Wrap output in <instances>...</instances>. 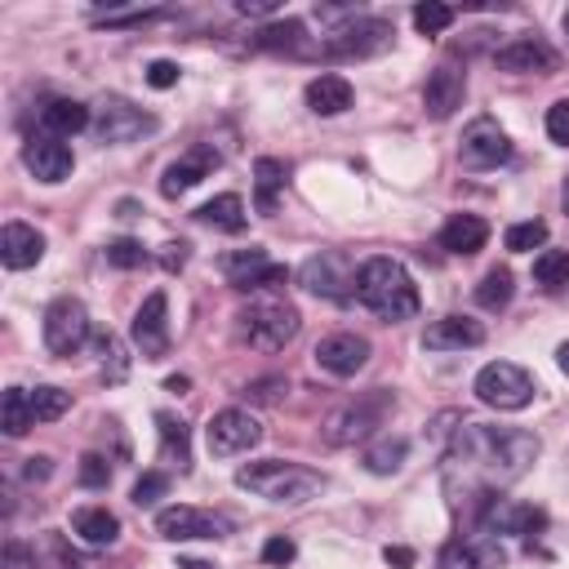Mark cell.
Returning a JSON list of instances; mask_svg holds the SVG:
<instances>
[{"label": "cell", "mask_w": 569, "mask_h": 569, "mask_svg": "<svg viewBox=\"0 0 569 569\" xmlns=\"http://www.w3.org/2000/svg\"><path fill=\"white\" fill-rule=\"evenodd\" d=\"M538 436L520 432V427H489V423H463L449 454H445V489L454 498V507L476 503V511L485 516V507L498 498L503 485L520 480L534 458H538Z\"/></svg>", "instance_id": "obj_1"}, {"label": "cell", "mask_w": 569, "mask_h": 569, "mask_svg": "<svg viewBox=\"0 0 569 569\" xmlns=\"http://www.w3.org/2000/svg\"><path fill=\"white\" fill-rule=\"evenodd\" d=\"M356 299L387 325H401V321H414L418 317V284L414 276L405 271V262L396 258H365L356 267Z\"/></svg>", "instance_id": "obj_2"}, {"label": "cell", "mask_w": 569, "mask_h": 569, "mask_svg": "<svg viewBox=\"0 0 569 569\" xmlns=\"http://www.w3.org/2000/svg\"><path fill=\"white\" fill-rule=\"evenodd\" d=\"M236 485L249 489V494H258V498H267V503H290L294 507V503L317 498L325 489V476L312 472V467H303V463L258 458V463H249V467L236 472Z\"/></svg>", "instance_id": "obj_3"}, {"label": "cell", "mask_w": 569, "mask_h": 569, "mask_svg": "<svg viewBox=\"0 0 569 569\" xmlns=\"http://www.w3.org/2000/svg\"><path fill=\"white\" fill-rule=\"evenodd\" d=\"M240 334L258 348V352H280V348H290L303 330V317L294 303H284V299H254L240 317Z\"/></svg>", "instance_id": "obj_4"}, {"label": "cell", "mask_w": 569, "mask_h": 569, "mask_svg": "<svg viewBox=\"0 0 569 569\" xmlns=\"http://www.w3.org/2000/svg\"><path fill=\"white\" fill-rule=\"evenodd\" d=\"M392 405H396V396L383 392V387H374V392H365V396L339 405V410L325 418V445L348 449V445H356V441H370V436L383 427V418L392 414Z\"/></svg>", "instance_id": "obj_5"}, {"label": "cell", "mask_w": 569, "mask_h": 569, "mask_svg": "<svg viewBox=\"0 0 569 569\" xmlns=\"http://www.w3.org/2000/svg\"><path fill=\"white\" fill-rule=\"evenodd\" d=\"M476 401L498 410V414H516L534 401V379L511 361H489L476 374Z\"/></svg>", "instance_id": "obj_6"}, {"label": "cell", "mask_w": 569, "mask_h": 569, "mask_svg": "<svg viewBox=\"0 0 569 569\" xmlns=\"http://www.w3.org/2000/svg\"><path fill=\"white\" fill-rule=\"evenodd\" d=\"M90 130L99 134V143L125 147V143H138V138H147V134H156V116L143 112V107H134V103L121 99V94H107V99L99 103Z\"/></svg>", "instance_id": "obj_7"}, {"label": "cell", "mask_w": 569, "mask_h": 569, "mask_svg": "<svg viewBox=\"0 0 569 569\" xmlns=\"http://www.w3.org/2000/svg\"><path fill=\"white\" fill-rule=\"evenodd\" d=\"M41 334H45V348L54 356H76L94 334H90V312L81 299L63 294L45 308V321H41Z\"/></svg>", "instance_id": "obj_8"}, {"label": "cell", "mask_w": 569, "mask_h": 569, "mask_svg": "<svg viewBox=\"0 0 569 569\" xmlns=\"http://www.w3.org/2000/svg\"><path fill=\"white\" fill-rule=\"evenodd\" d=\"M392 23L387 19H352L348 28H339V32H330L325 37V45H321V54L325 59H334V63H352V59H374V54H383L387 45H392Z\"/></svg>", "instance_id": "obj_9"}, {"label": "cell", "mask_w": 569, "mask_h": 569, "mask_svg": "<svg viewBox=\"0 0 569 569\" xmlns=\"http://www.w3.org/2000/svg\"><path fill=\"white\" fill-rule=\"evenodd\" d=\"M223 276H227L231 290H240V294L280 290V284L290 280V271H284L280 262H271V258H267V249H258V245L227 254V258H223Z\"/></svg>", "instance_id": "obj_10"}, {"label": "cell", "mask_w": 569, "mask_h": 569, "mask_svg": "<svg viewBox=\"0 0 569 569\" xmlns=\"http://www.w3.org/2000/svg\"><path fill=\"white\" fill-rule=\"evenodd\" d=\"M262 441V427L249 410H218L205 427V445L214 458H236V454H249L254 445Z\"/></svg>", "instance_id": "obj_11"}, {"label": "cell", "mask_w": 569, "mask_h": 569, "mask_svg": "<svg viewBox=\"0 0 569 569\" xmlns=\"http://www.w3.org/2000/svg\"><path fill=\"white\" fill-rule=\"evenodd\" d=\"M156 534L169 538V542H187V538H223V534H231V520L218 516V511L178 503V507H161V511H156Z\"/></svg>", "instance_id": "obj_12"}, {"label": "cell", "mask_w": 569, "mask_h": 569, "mask_svg": "<svg viewBox=\"0 0 569 569\" xmlns=\"http://www.w3.org/2000/svg\"><path fill=\"white\" fill-rule=\"evenodd\" d=\"M130 334H134V348H138L147 361L169 356V299H165V290H152V294L143 299V308L134 312Z\"/></svg>", "instance_id": "obj_13"}, {"label": "cell", "mask_w": 569, "mask_h": 569, "mask_svg": "<svg viewBox=\"0 0 569 569\" xmlns=\"http://www.w3.org/2000/svg\"><path fill=\"white\" fill-rule=\"evenodd\" d=\"M299 284L317 299H348V284L356 290V271L348 267L343 254H312L303 267H299Z\"/></svg>", "instance_id": "obj_14"}, {"label": "cell", "mask_w": 569, "mask_h": 569, "mask_svg": "<svg viewBox=\"0 0 569 569\" xmlns=\"http://www.w3.org/2000/svg\"><path fill=\"white\" fill-rule=\"evenodd\" d=\"M507 156H511V143H507V134L498 130V121L480 116V121H472V125L463 130V143H458L463 169H494V165H503Z\"/></svg>", "instance_id": "obj_15"}, {"label": "cell", "mask_w": 569, "mask_h": 569, "mask_svg": "<svg viewBox=\"0 0 569 569\" xmlns=\"http://www.w3.org/2000/svg\"><path fill=\"white\" fill-rule=\"evenodd\" d=\"M23 165L32 169V178H41V183L59 187V183H68V178H72V169H76V156H72V147H68L63 138H50V134H32V138L23 143Z\"/></svg>", "instance_id": "obj_16"}, {"label": "cell", "mask_w": 569, "mask_h": 569, "mask_svg": "<svg viewBox=\"0 0 569 569\" xmlns=\"http://www.w3.org/2000/svg\"><path fill=\"white\" fill-rule=\"evenodd\" d=\"M317 365L334 379H352L370 365V339L361 334H330L317 343Z\"/></svg>", "instance_id": "obj_17"}, {"label": "cell", "mask_w": 569, "mask_h": 569, "mask_svg": "<svg viewBox=\"0 0 569 569\" xmlns=\"http://www.w3.org/2000/svg\"><path fill=\"white\" fill-rule=\"evenodd\" d=\"M494 68H498V72H511V76H551V72L560 68V59H556L551 45L525 37V41L503 45V50L494 54Z\"/></svg>", "instance_id": "obj_18"}, {"label": "cell", "mask_w": 569, "mask_h": 569, "mask_svg": "<svg viewBox=\"0 0 569 569\" xmlns=\"http://www.w3.org/2000/svg\"><path fill=\"white\" fill-rule=\"evenodd\" d=\"M214 169H218V152H214L209 143H196L183 161H174V165L161 174V196L178 200V196H187L196 183H205Z\"/></svg>", "instance_id": "obj_19"}, {"label": "cell", "mask_w": 569, "mask_h": 569, "mask_svg": "<svg viewBox=\"0 0 569 569\" xmlns=\"http://www.w3.org/2000/svg\"><path fill=\"white\" fill-rule=\"evenodd\" d=\"M463 99H467V76L454 63H441L423 85V107L432 121H449L463 107Z\"/></svg>", "instance_id": "obj_20"}, {"label": "cell", "mask_w": 569, "mask_h": 569, "mask_svg": "<svg viewBox=\"0 0 569 569\" xmlns=\"http://www.w3.org/2000/svg\"><path fill=\"white\" fill-rule=\"evenodd\" d=\"M480 343H485V325L472 317H441L423 334L427 352H463V348H480Z\"/></svg>", "instance_id": "obj_21"}, {"label": "cell", "mask_w": 569, "mask_h": 569, "mask_svg": "<svg viewBox=\"0 0 569 569\" xmlns=\"http://www.w3.org/2000/svg\"><path fill=\"white\" fill-rule=\"evenodd\" d=\"M41 258H45V236L28 223H6V231H0V262L10 271H28Z\"/></svg>", "instance_id": "obj_22"}, {"label": "cell", "mask_w": 569, "mask_h": 569, "mask_svg": "<svg viewBox=\"0 0 569 569\" xmlns=\"http://www.w3.org/2000/svg\"><path fill=\"white\" fill-rule=\"evenodd\" d=\"M480 525L489 534H534L547 525V516L538 507H525V503H507V498H494L480 516Z\"/></svg>", "instance_id": "obj_23"}, {"label": "cell", "mask_w": 569, "mask_h": 569, "mask_svg": "<svg viewBox=\"0 0 569 569\" xmlns=\"http://www.w3.org/2000/svg\"><path fill=\"white\" fill-rule=\"evenodd\" d=\"M90 125H94V112L76 99H50L41 107V134H50V138H72Z\"/></svg>", "instance_id": "obj_24"}, {"label": "cell", "mask_w": 569, "mask_h": 569, "mask_svg": "<svg viewBox=\"0 0 569 569\" xmlns=\"http://www.w3.org/2000/svg\"><path fill=\"white\" fill-rule=\"evenodd\" d=\"M485 240H489V223L480 218V214H454L445 227H441V249H449V254H480L485 249Z\"/></svg>", "instance_id": "obj_25"}, {"label": "cell", "mask_w": 569, "mask_h": 569, "mask_svg": "<svg viewBox=\"0 0 569 569\" xmlns=\"http://www.w3.org/2000/svg\"><path fill=\"white\" fill-rule=\"evenodd\" d=\"M352 81L348 76H339V72H325V76H317L312 85H308V107L317 112V116H343L348 107H352Z\"/></svg>", "instance_id": "obj_26"}, {"label": "cell", "mask_w": 569, "mask_h": 569, "mask_svg": "<svg viewBox=\"0 0 569 569\" xmlns=\"http://www.w3.org/2000/svg\"><path fill=\"white\" fill-rule=\"evenodd\" d=\"M72 529H76V538L90 542V547H112V542L121 538V520H116L107 507H76V511H72Z\"/></svg>", "instance_id": "obj_27"}, {"label": "cell", "mask_w": 569, "mask_h": 569, "mask_svg": "<svg viewBox=\"0 0 569 569\" xmlns=\"http://www.w3.org/2000/svg\"><path fill=\"white\" fill-rule=\"evenodd\" d=\"M503 565V551L498 547H476L467 538H454L441 547V560L436 569H498Z\"/></svg>", "instance_id": "obj_28"}, {"label": "cell", "mask_w": 569, "mask_h": 569, "mask_svg": "<svg viewBox=\"0 0 569 569\" xmlns=\"http://www.w3.org/2000/svg\"><path fill=\"white\" fill-rule=\"evenodd\" d=\"M254 50H284V54H308V28L299 19H284V23H267L254 37Z\"/></svg>", "instance_id": "obj_29"}, {"label": "cell", "mask_w": 569, "mask_h": 569, "mask_svg": "<svg viewBox=\"0 0 569 569\" xmlns=\"http://www.w3.org/2000/svg\"><path fill=\"white\" fill-rule=\"evenodd\" d=\"M156 432H161V454L169 463H178V472L192 467V432L178 414H156Z\"/></svg>", "instance_id": "obj_30"}, {"label": "cell", "mask_w": 569, "mask_h": 569, "mask_svg": "<svg viewBox=\"0 0 569 569\" xmlns=\"http://www.w3.org/2000/svg\"><path fill=\"white\" fill-rule=\"evenodd\" d=\"M284 178H290V169H284V161H276V156H262V161H254V192H258V214H276V196L284 192Z\"/></svg>", "instance_id": "obj_31"}, {"label": "cell", "mask_w": 569, "mask_h": 569, "mask_svg": "<svg viewBox=\"0 0 569 569\" xmlns=\"http://www.w3.org/2000/svg\"><path fill=\"white\" fill-rule=\"evenodd\" d=\"M196 218L200 223H209V227H218V231H245V200L236 196V192H223V196H214L209 205H200L196 209Z\"/></svg>", "instance_id": "obj_32"}, {"label": "cell", "mask_w": 569, "mask_h": 569, "mask_svg": "<svg viewBox=\"0 0 569 569\" xmlns=\"http://www.w3.org/2000/svg\"><path fill=\"white\" fill-rule=\"evenodd\" d=\"M405 458H410V441H405V436H379V441L365 449V472L392 476V472L405 467Z\"/></svg>", "instance_id": "obj_33"}, {"label": "cell", "mask_w": 569, "mask_h": 569, "mask_svg": "<svg viewBox=\"0 0 569 569\" xmlns=\"http://www.w3.org/2000/svg\"><path fill=\"white\" fill-rule=\"evenodd\" d=\"M0 427H6V436H23L28 427H37V414H32V392L10 387L6 396H0Z\"/></svg>", "instance_id": "obj_34"}, {"label": "cell", "mask_w": 569, "mask_h": 569, "mask_svg": "<svg viewBox=\"0 0 569 569\" xmlns=\"http://www.w3.org/2000/svg\"><path fill=\"white\" fill-rule=\"evenodd\" d=\"M511 294H516V280H511L507 267H489V271L480 276V284H476V303H480L485 312H503V308L511 303Z\"/></svg>", "instance_id": "obj_35"}, {"label": "cell", "mask_w": 569, "mask_h": 569, "mask_svg": "<svg viewBox=\"0 0 569 569\" xmlns=\"http://www.w3.org/2000/svg\"><path fill=\"white\" fill-rule=\"evenodd\" d=\"M94 348H99V356H103V374H107V383H125L130 379V356H125V343L107 330V334H99L94 339Z\"/></svg>", "instance_id": "obj_36"}, {"label": "cell", "mask_w": 569, "mask_h": 569, "mask_svg": "<svg viewBox=\"0 0 569 569\" xmlns=\"http://www.w3.org/2000/svg\"><path fill=\"white\" fill-rule=\"evenodd\" d=\"M534 280L556 290V284H569V249H542L534 258Z\"/></svg>", "instance_id": "obj_37"}, {"label": "cell", "mask_w": 569, "mask_h": 569, "mask_svg": "<svg viewBox=\"0 0 569 569\" xmlns=\"http://www.w3.org/2000/svg\"><path fill=\"white\" fill-rule=\"evenodd\" d=\"M72 410V392H63V387H37L32 392V414H37V423H54V418H63Z\"/></svg>", "instance_id": "obj_38"}, {"label": "cell", "mask_w": 569, "mask_h": 569, "mask_svg": "<svg viewBox=\"0 0 569 569\" xmlns=\"http://www.w3.org/2000/svg\"><path fill=\"white\" fill-rule=\"evenodd\" d=\"M503 240H507V249H511V254H529V249L547 245V223H542V218H529V223H511Z\"/></svg>", "instance_id": "obj_39"}, {"label": "cell", "mask_w": 569, "mask_h": 569, "mask_svg": "<svg viewBox=\"0 0 569 569\" xmlns=\"http://www.w3.org/2000/svg\"><path fill=\"white\" fill-rule=\"evenodd\" d=\"M449 23H454V10L449 6H436V0H427V6L414 10V28L423 37H441V32H449Z\"/></svg>", "instance_id": "obj_40"}, {"label": "cell", "mask_w": 569, "mask_h": 569, "mask_svg": "<svg viewBox=\"0 0 569 569\" xmlns=\"http://www.w3.org/2000/svg\"><path fill=\"white\" fill-rule=\"evenodd\" d=\"M107 262H112V267H121V271H134V267H143V262H147V249H143L138 240L121 236V240H112V245H107Z\"/></svg>", "instance_id": "obj_41"}, {"label": "cell", "mask_w": 569, "mask_h": 569, "mask_svg": "<svg viewBox=\"0 0 569 569\" xmlns=\"http://www.w3.org/2000/svg\"><path fill=\"white\" fill-rule=\"evenodd\" d=\"M165 494H169V476H165V472H143L130 498H134L138 507H152V503H156V498H165Z\"/></svg>", "instance_id": "obj_42"}, {"label": "cell", "mask_w": 569, "mask_h": 569, "mask_svg": "<svg viewBox=\"0 0 569 569\" xmlns=\"http://www.w3.org/2000/svg\"><path fill=\"white\" fill-rule=\"evenodd\" d=\"M50 551H54V565L59 569H99V560L94 556H81L76 547H68L59 534H50Z\"/></svg>", "instance_id": "obj_43"}, {"label": "cell", "mask_w": 569, "mask_h": 569, "mask_svg": "<svg viewBox=\"0 0 569 569\" xmlns=\"http://www.w3.org/2000/svg\"><path fill=\"white\" fill-rule=\"evenodd\" d=\"M107 480H112L107 458H103V454H85V458H81V485H85V489H103Z\"/></svg>", "instance_id": "obj_44"}, {"label": "cell", "mask_w": 569, "mask_h": 569, "mask_svg": "<svg viewBox=\"0 0 569 569\" xmlns=\"http://www.w3.org/2000/svg\"><path fill=\"white\" fill-rule=\"evenodd\" d=\"M547 138L560 143V147H569V99H560V103L547 107Z\"/></svg>", "instance_id": "obj_45"}, {"label": "cell", "mask_w": 569, "mask_h": 569, "mask_svg": "<svg viewBox=\"0 0 569 569\" xmlns=\"http://www.w3.org/2000/svg\"><path fill=\"white\" fill-rule=\"evenodd\" d=\"M280 392H290V383H284V379H258V383H249V387H245V401H254V405H271V401H280Z\"/></svg>", "instance_id": "obj_46"}, {"label": "cell", "mask_w": 569, "mask_h": 569, "mask_svg": "<svg viewBox=\"0 0 569 569\" xmlns=\"http://www.w3.org/2000/svg\"><path fill=\"white\" fill-rule=\"evenodd\" d=\"M165 19V10H134V14H103L99 28H143V23H156Z\"/></svg>", "instance_id": "obj_47"}, {"label": "cell", "mask_w": 569, "mask_h": 569, "mask_svg": "<svg viewBox=\"0 0 569 569\" xmlns=\"http://www.w3.org/2000/svg\"><path fill=\"white\" fill-rule=\"evenodd\" d=\"M147 85H152V90H174V85H178V63L156 59V63L147 68Z\"/></svg>", "instance_id": "obj_48"}, {"label": "cell", "mask_w": 569, "mask_h": 569, "mask_svg": "<svg viewBox=\"0 0 569 569\" xmlns=\"http://www.w3.org/2000/svg\"><path fill=\"white\" fill-rule=\"evenodd\" d=\"M294 556H299V547H294L290 538H267V542H262V560H267V565H290Z\"/></svg>", "instance_id": "obj_49"}, {"label": "cell", "mask_w": 569, "mask_h": 569, "mask_svg": "<svg viewBox=\"0 0 569 569\" xmlns=\"http://www.w3.org/2000/svg\"><path fill=\"white\" fill-rule=\"evenodd\" d=\"M6 569H37V551H28L23 542H6Z\"/></svg>", "instance_id": "obj_50"}, {"label": "cell", "mask_w": 569, "mask_h": 569, "mask_svg": "<svg viewBox=\"0 0 569 569\" xmlns=\"http://www.w3.org/2000/svg\"><path fill=\"white\" fill-rule=\"evenodd\" d=\"M23 476H28V480H50V476H54V458H45V454H37V458H28V467H23Z\"/></svg>", "instance_id": "obj_51"}, {"label": "cell", "mask_w": 569, "mask_h": 569, "mask_svg": "<svg viewBox=\"0 0 569 569\" xmlns=\"http://www.w3.org/2000/svg\"><path fill=\"white\" fill-rule=\"evenodd\" d=\"M161 262H165V271H178V267L187 262V245H183V240H178V245H165Z\"/></svg>", "instance_id": "obj_52"}, {"label": "cell", "mask_w": 569, "mask_h": 569, "mask_svg": "<svg viewBox=\"0 0 569 569\" xmlns=\"http://www.w3.org/2000/svg\"><path fill=\"white\" fill-rule=\"evenodd\" d=\"M236 10H240V14H254V19H262V14H276V0H240Z\"/></svg>", "instance_id": "obj_53"}, {"label": "cell", "mask_w": 569, "mask_h": 569, "mask_svg": "<svg viewBox=\"0 0 569 569\" xmlns=\"http://www.w3.org/2000/svg\"><path fill=\"white\" fill-rule=\"evenodd\" d=\"M383 560H387V565H396V569H414V551H410V547H387V551H383Z\"/></svg>", "instance_id": "obj_54"}, {"label": "cell", "mask_w": 569, "mask_h": 569, "mask_svg": "<svg viewBox=\"0 0 569 569\" xmlns=\"http://www.w3.org/2000/svg\"><path fill=\"white\" fill-rule=\"evenodd\" d=\"M556 365L569 374V343H560V352H556Z\"/></svg>", "instance_id": "obj_55"}, {"label": "cell", "mask_w": 569, "mask_h": 569, "mask_svg": "<svg viewBox=\"0 0 569 569\" xmlns=\"http://www.w3.org/2000/svg\"><path fill=\"white\" fill-rule=\"evenodd\" d=\"M178 569H214L209 560H178Z\"/></svg>", "instance_id": "obj_56"}, {"label": "cell", "mask_w": 569, "mask_h": 569, "mask_svg": "<svg viewBox=\"0 0 569 569\" xmlns=\"http://www.w3.org/2000/svg\"><path fill=\"white\" fill-rule=\"evenodd\" d=\"M560 200H565V214H569V183H565V196Z\"/></svg>", "instance_id": "obj_57"}, {"label": "cell", "mask_w": 569, "mask_h": 569, "mask_svg": "<svg viewBox=\"0 0 569 569\" xmlns=\"http://www.w3.org/2000/svg\"><path fill=\"white\" fill-rule=\"evenodd\" d=\"M565 28H569V14H565Z\"/></svg>", "instance_id": "obj_58"}]
</instances>
